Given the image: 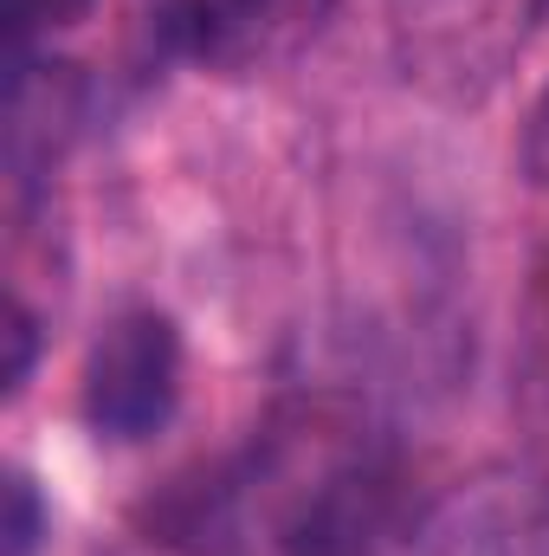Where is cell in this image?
Instances as JSON below:
<instances>
[{
	"mask_svg": "<svg viewBox=\"0 0 549 556\" xmlns=\"http://www.w3.org/2000/svg\"><path fill=\"white\" fill-rule=\"evenodd\" d=\"M78 408L98 440L137 446L162 433L181 408V330L162 311H124L85 356Z\"/></svg>",
	"mask_w": 549,
	"mask_h": 556,
	"instance_id": "1",
	"label": "cell"
},
{
	"mask_svg": "<svg viewBox=\"0 0 549 556\" xmlns=\"http://www.w3.org/2000/svg\"><path fill=\"white\" fill-rule=\"evenodd\" d=\"M395 518V485L388 466L349 440V446H323V459L310 472L291 479L284 505H278V556H375Z\"/></svg>",
	"mask_w": 549,
	"mask_h": 556,
	"instance_id": "2",
	"label": "cell"
},
{
	"mask_svg": "<svg viewBox=\"0 0 549 556\" xmlns=\"http://www.w3.org/2000/svg\"><path fill=\"white\" fill-rule=\"evenodd\" d=\"M304 7L310 0H162L155 39L194 65H246L304 20Z\"/></svg>",
	"mask_w": 549,
	"mask_h": 556,
	"instance_id": "3",
	"label": "cell"
},
{
	"mask_svg": "<svg viewBox=\"0 0 549 556\" xmlns=\"http://www.w3.org/2000/svg\"><path fill=\"white\" fill-rule=\"evenodd\" d=\"M98 0H7V39H13V59H26L39 39L52 33H72Z\"/></svg>",
	"mask_w": 549,
	"mask_h": 556,
	"instance_id": "4",
	"label": "cell"
},
{
	"mask_svg": "<svg viewBox=\"0 0 549 556\" xmlns=\"http://www.w3.org/2000/svg\"><path fill=\"white\" fill-rule=\"evenodd\" d=\"M46 538V511L26 472H7V556H33Z\"/></svg>",
	"mask_w": 549,
	"mask_h": 556,
	"instance_id": "5",
	"label": "cell"
},
{
	"mask_svg": "<svg viewBox=\"0 0 549 556\" xmlns=\"http://www.w3.org/2000/svg\"><path fill=\"white\" fill-rule=\"evenodd\" d=\"M524 168H531V175L549 188V91L537 98V111H531V130H524Z\"/></svg>",
	"mask_w": 549,
	"mask_h": 556,
	"instance_id": "6",
	"label": "cell"
},
{
	"mask_svg": "<svg viewBox=\"0 0 549 556\" xmlns=\"http://www.w3.org/2000/svg\"><path fill=\"white\" fill-rule=\"evenodd\" d=\"M7 337H13V363H7V389H20V382H26V369H33V317H26L20 304H13V330H7Z\"/></svg>",
	"mask_w": 549,
	"mask_h": 556,
	"instance_id": "7",
	"label": "cell"
}]
</instances>
